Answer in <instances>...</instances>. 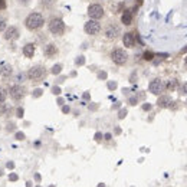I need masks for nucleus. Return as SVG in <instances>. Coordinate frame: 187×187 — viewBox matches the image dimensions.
<instances>
[{"instance_id":"nucleus-31","label":"nucleus","mask_w":187,"mask_h":187,"mask_svg":"<svg viewBox=\"0 0 187 187\" xmlns=\"http://www.w3.org/2000/svg\"><path fill=\"white\" fill-rule=\"evenodd\" d=\"M42 92H43L42 89H35V91H33V97H35V98H38V97H42Z\"/></svg>"},{"instance_id":"nucleus-35","label":"nucleus","mask_w":187,"mask_h":187,"mask_svg":"<svg viewBox=\"0 0 187 187\" xmlns=\"http://www.w3.org/2000/svg\"><path fill=\"white\" fill-rule=\"evenodd\" d=\"M42 3H43L45 6H50L55 3V0H42Z\"/></svg>"},{"instance_id":"nucleus-1","label":"nucleus","mask_w":187,"mask_h":187,"mask_svg":"<svg viewBox=\"0 0 187 187\" xmlns=\"http://www.w3.org/2000/svg\"><path fill=\"white\" fill-rule=\"evenodd\" d=\"M25 28L28 29V30H39V29L43 28L45 25V16L40 13V12H32V13H29L28 16L25 17Z\"/></svg>"},{"instance_id":"nucleus-16","label":"nucleus","mask_w":187,"mask_h":187,"mask_svg":"<svg viewBox=\"0 0 187 187\" xmlns=\"http://www.w3.org/2000/svg\"><path fill=\"white\" fill-rule=\"evenodd\" d=\"M132 12L131 10H125L124 13L121 15V23L122 25H125V26H130L132 23Z\"/></svg>"},{"instance_id":"nucleus-46","label":"nucleus","mask_w":187,"mask_h":187,"mask_svg":"<svg viewBox=\"0 0 187 187\" xmlns=\"http://www.w3.org/2000/svg\"><path fill=\"white\" fill-rule=\"evenodd\" d=\"M36 187H40V186H36Z\"/></svg>"},{"instance_id":"nucleus-38","label":"nucleus","mask_w":187,"mask_h":187,"mask_svg":"<svg viewBox=\"0 0 187 187\" xmlns=\"http://www.w3.org/2000/svg\"><path fill=\"white\" fill-rule=\"evenodd\" d=\"M101 140H102V134H101V132H97V134H95V141H101Z\"/></svg>"},{"instance_id":"nucleus-45","label":"nucleus","mask_w":187,"mask_h":187,"mask_svg":"<svg viewBox=\"0 0 187 187\" xmlns=\"http://www.w3.org/2000/svg\"><path fill=\"white\" fill-rule=\"evenodd\" d=\"M184 65H186V68H187V58H186V62H184Z\"/></svg>"},{"instance_id":"nucleus-3","label":"nucleus","mask_w":187,"mask_h":187,"mask_svg":"<svg viewBox=\"0 0 187 187\" xmlns=\"http://www.w3.org/2000/svg\"><path fill=\"white\" fill-rule=\"evenodd\" d=\"M26 75H28V79H30L33 82H38V81H42L46 76V69L42 65H35L26 72Z\"/></svg>"},{"instance_id":"nucleus-9","label":"nucleus","mask_w":187,"mask_h":187,"mask_svg":"<svg viewBox=\"0 0 187 187\" xmlns=\"http://www.w3.org/2000/svg\"><path fill=\"white\" fill-rule=\"evenodd\" d=\"M164 89H165L164 82H163V79H160V78L153 79V81L150 82V85H148V91L153 93V95H161Z\"/></svg>"},{"instance_id":"nucleus-13","label":"nucleus","mask_w":187,"mask_h":187,"mask_svg":"<svg viewBox=\"0 0 187 187\" xmlns=\"http://www.w3.org/2000/svg\"><path fill=\"white\" fill-rule=\"evenodd\" d=\"M12 73H13V66L10 63H3V65L0 66V76L3 78V79L10 78Z\"/></svg>"},{"instance_id":"nucleus-10","label":"nucleus","mask_w":187,"mask_h":187,"mask_svg":"<svg viewBox=\"0 0 187 187\" xmlns=\"http://www.w3.org/2000/svg\"><path fill=\"white\" fill-rule=\"evenodd\" d=\"M19 36H20V30H19V28L17 26H7V28L3 30V38H5V40H16V39H19Z\"/></svg>"},{"instance_id":"nucleus-30","label":"nucleus","mask_w":187,"mask_h":187,"mask_svg":"<svg viewBox=\"0 0 187 187\" xmlns=\"http://www.w3.org/2000/svg\"><path fill=\"white\" fill-rule=\"evenodd\" d=\"M16 117H17V118H22V117H23V108H22V107H19V108L16 110Z\"/></svg>"},{"instance_id":"nucleus-14","label":"nucleus","mask_w":187,"mask_h":187,"mask_svg":"<svg viewBox=\"0 0 187 187\" xmlns=\"http://www.w3.org/2000/svg\"><path fill=\"white\" fill-rule=\"evenodd\" d=\"M157 105L160 108H170L171 107V98L168 95H158V99H157Z\"/></svg>"},{"instance_id":"nucleus-25","label":"nucleus","mask_w":187,"mask_h":187,"mask_svg":"<svg viewBox=\"0 0 187 187\" xmlns=\"http://www.w3.org/2000/svg\"><path fill=\"white\" fill-rule=\"evenodd\" d=\"M16 130V124L15 122H7V125H6V132H12Z\"/></svg>"},{"instance_id":"nucleus-22","label":"nucleus","mask_w":187,"mask_h":187,"mask_svg":"<svg viewBox=\"0 0 187 187\" xmlns=\"http://www.w3.org/2000/svg\"><path fill=\"white\" fill-rule=\"evenodd\" d=\"M6 98H7V92H6L5 88L0 87V104H3V102L6 101Z\"/></svg>"},{"instance_id":"nucleus-20","label":"nucleus","mask_w":187,"mask_h":187,"mask_svg":"<svg viewBox=\"0 0 187 187\" xmlns=\"http://www.w3.org/2000/svg\"><path fill=\"white\" fill-rule=\"evenodd\" d=\"M26 78H28V75H26V73H23V72H19V73L16 75V78H15V79H16V83H22V82H25V79H26Z\"/></svg>"},{"instance_id":"nucleus-29","label":"nucleus","mask_w":187,"mask_h":187,"mask_svg":"<svg viewBox=\"0 0 187 187\" xmlns=\"http://www.w3.org/2000/svg\"><path fill=\"white\" fill-rule=\"evenodd\" d=\"M125 115H127V110H125V108H124V110H121L120 112H118V118H120V120L125 118Z\"/></svg>"},{"instance_id":"nucleus-4","label":"nucleus","mask_w":187,"mask_h":187,"mask_svg":"<svg viewBox=\"0 0 187 187\" xmlns=\"http://www.w3.org/2000/svg\"><path fill=\"white\" fill-rule=\"evenodd\" d=\"M111 61L118 66L125 65L127 61H128V53H127V50L122 49V48L112 49V52H111Z\"/></svg>"},{"instance_id":"nucleus-6","label":"nucleus","mask_w":187,"mask_h":187,"mask_svg":"<svg viewBox=\"0 0 187 187\" xmlns=\"http://www.w3.org/2000/svg\"><path fill=\"white\" fill-rule=\"evenodd\" d=\"M7 93H9V97H10L15 102H19V101H22V99L25 98V95H26V88L22 87L20 83H15V85H12L10 88H9Z\"/></svg>"},{"instance_id":"nucleus-26","label":"nucleus","mask_w":187,"mask_h":187,"mask_svg":"<svg viewBox=\"0 0 187 187\" xmlns=\"http://www.w3.org/2000/svg\"><path fill=\"white\" fill-rule=\"evenodd\" d=\"M177 89H178V93H180V95H187V82L183 83L182 87L177 88Z\"/></svg>"},{"instance_id":"nucleus-8","label":"nucleus","mask_w":187,"mask_h":187,"mask_svg":"<svg viewBox=\"0 0 187 187\" xmlns=\"http://www.w3.org/2000/svg\"><path fill=\"white\" fill-rule=\"evenodd\" d=\"M105 15L104 7L99 5V3H91L88 6V16L89 19H93V20H99L102 19Z\"/></svg>"},{"instance_id":"nucleus-41","label":"nucleus","mask_w":187,"mask_h":187,"mask_svg":"<svg viewBox=\"0 0 187 187\" xmlns=\"http://www.w3.org/2000/svg\"><path fill=\"white\" fill-rule=\"evenodd\" d=\"M62 111H63L65 114H68V112H69V107H62Z\"/></svg>"},{"instance_id":"nucleus-5","label":"nucleus","mask_w":187,"mask_h":187,"mask_svg":"<svg viewBox=\"0 0 187 187\" xmlns=\"http://www.w3.org/2000/svg\"><path fill=\"white\" fill-rule=\"evenodd\" d=\"M121 35V26L115 22H110L104 29V36L110 40H114V39L120 38Z\"/></svg>"},{"instance_id":"nucleus-7","label":"nucleus","mask_w":187,"mask_h":187,"mask_svg":"<svg viewBox=\"0 0 187 187\" xmlns=\"http://www.w3.org/2000/svg\"><path fill=\"white\" fill-rule=\"evenodd\" d=\"M101 29H102V26H101L99 20H93V19H89L88 22L83 25V30H85V33L89 35V36H97V35H99Z\"/></svg>"},{"instance_id":"nucleus-39","label":"nucleus","mask_w":187,"mask_h":187,"mask_svg":"<svg viewBox=\"0 0 187 187\" xmlns=\"http://www.w3.org/2000/svg\"><path fill=\"white\" fill-rule=\"evenodd\" d=\"M98 78H99V79H105V78H107V73H105V72H99Z\"/></svg>"},{"instance_id":"nucleus-19","label":"nucleus","mask_w":187,"mask_h":187,"mask_svg":"<svg viewBox=\"0 0 187 187\" xmlns=\"http://www.w3.org/2000/svg\"><path fill=\"white\" fill-rule=\"evenodd\" d=\"M50 72H52V75H59L62 72V65L61 63H56V65L52 66V69H50Z\"/></svg>"},{"instance_id":"nucleus-18","label":"nucleus","mask_w":187,"mask_h":187,"mask_svg":"<svg viewBox=\"0 0 187 187\" xmlns=\"http://www.w3.org/2000/svg\"><path fill=\"white\" fill-rule=\"evenodd\" d=\"M12 114V107L9 104H0V117H10Z\"/></svg>"},{"instance_id":"nucleus-24","label":"nucleus","mask_w":187,"mask_h":187,"mask_svg":"<svg viewBox=\"0 0 187 187\" xmlns=\"http://www.w3.org/2000/svg\"><path fill=\"white\" fill-rule=\"evenodd\" d=\"M154 58H157V59H153L154 65H158V62H161L163 59H165V58H167V55H165V53H161V55H154Z\"/></svg>"},{"instance_id":"nucleus-15","label":"nucleus","mask_w":187,"mask_h":187,"mask_svg":"<svg viewBox=\"0 0 187 187\" xmlns=\"http://www.w3.org/2000/svg\"><path fill=\"white\" fill-rule=\"evenodd\" d=\"M35 50H36V48H35V45L33 43H26L25 46H23V56L25 58H33V55H35Z\"/></svg>"},{"instance_id":"nucleus-33","label":"nucleus","mask_w":187,"mask_h":187,"mask_svg":"<svg viewBox=\"0 0 187 187\" xmlns=\"http://www.w3.org/2000/svg\"><path fill=\"white\" fill-rule=\"evenodd\" d=\"M108 88H110L111 91L117 89V82H112V81H110V82H108Z\"/></svg>"},{"instance_id":"nucleus-2","label":"nucleus","mask_w":187,"mask_h":187,"mask_svg":"<svg viewBox=\"0 0 187 187\" xmlns=\"http://www.w3.org/2000/svg\"><path fill=\"white\" fill-rule=\"evenodd\" d=\"M48 30L49 33H52L53 36H62L66 30V26H65V22L62 20L61 17H50L49 22H48Z\"/></svg>"},{"instance_id":"nucleus-11","label":"nucleus","mask_w":187,"mask_h":187,"mask_svg":"<svg viewBox=\"0 0 187 187\" xmlns=\"http://www.w3.org/2000/svg\"><path fill=\"white\" fill-rule=\"evenodd\" d=\"M135 42H137V36L134 32H127L122 35V43L125 48H134Z\"/></svg>"},{"instance_id":"nucleus-34","label":"nucleus","mask_w":187,"mask_h":187,"mask_svg":"<svg viewBox=\"0 0 187 187\" xmlns=\"http://www.w3.org/2000/svg\"><path fill=\"white\" fill-rule=\"evenodd\" d=\"M16 140H19V141L25 140V134L23 132H16Z\"/></svg>"},{"instance_id":"nucleus-23","label":"nucleus","mask_w":187,"mask_h":187,"mask_svg":"<svg viewBox=\"0 0 187 187\" xmlns=\"http://www.w3.org/2000/svg\"><path fill=\"white\" fill-rule=\"evenodd\" d=\"M6 28H7V20H6L5 17L0 15V32H3Z\"/></svg>"},{"instance_id":"nucleus-21","label":"nucleus","mask_w":187,"mask_h":187,"mask_svg":"<svg viewBox=\"0 0 187 187\" xmlns=\"http://www.w3.org/2000/svg\"><path fill=\"white\" fill-rule=\"evenodd\" d=\"M154 52H151V50H145L144 52V55H143V58L145 59V61H153L154 59Z\"/></svg>"},{"instance_id":"nucleus-43","label":"nucleus","mask_w":187,"mask_h":187,"mask_svg":"<svg viewBox=\"0 0 187 187\" xmlns=\"http://www.w3.org/2000/svg\"><path fill=\"white\" fill-rule=\"evenodd\" d=\"M186 52H187V46L184 48V49H182V53H186Z\"/></svg>"},{"instance_id":"nucleus-27","label":"nucleus","mask_w":187,"mask_h":187,"mask_svg":"<svg viewBox=\"0 0 187 187\" xmlns=\"http://www.w3.org/2000/svg\"><path fill=\"white\" fill-rule=\"evenodd\" d=\"M128 102H130V105H137V104H138L137 95H135V97H131V98L128 99Z\"/></svg>"},{"instance_id":"nucleus-12","label":"nucleus","mask_w":187,"mask_h":187,"mask_svg":"<svg viewBox=\"0 0 187 187\" xmlns=\"http://www.w3.org/2000/svg\"><path fill=\"white\" fill-rule=\"evenodd\" d=\"M43 53L46 58H53L58 55V46L55 43H48L43 48Z\"/></svg>"},{"instance_id":"nucleus-36","label":"nucleus","mask_w":187,"mask_h":187,"mask_svg":"<svg viewBox=\"0 0 187 187\" xmlns=\"http://www.w3.org/2000/svg\"><path fill=\"white\" fill-rule=\"evenodd\" d=\"M52 92L55 93V95H59V93H61V88H59V87H53V88H52Z\"/></svg>"},{"instance_id":"nucleus-17","label":"nucleus","mask_w":187,"mask_h":187,"mask_svg":"<svg viewBox=\"0 0 187 187\" xmlns=\"http://www.w3.org/2000/svg\"><path fill=\"white\" fill-rule=\"evenodd\" d=\"M164 87L167 91H170V92H174L177 88H178V81H177L176 78H173V79H168L167 83H164Z\"/></svg>"},{"instance_id":"nucleus-37","label":"nucleus","mask_w":187,"mask_h":187,"mask_svg":"<svg viewBox=\"0 0 187 187\" xmlns=\"http://www.w3.org/2000/svg\"><path fill=\"white\" fill-rule=\"evenodd\" d=\"M17 178H19V177H17V174H15V173H13V174H10V176H9V180H10V182H16Z\"/></svg>"},{"instance_id":"nucleus-42","label":"nucleus","mask_w":187,"mask_h":187,"mask_svg":"<svg viewBox=\"0 0 187 187\" xmlns=\"http://www.w3.org/2000/svg\"><path fill=\"white\" fill-rule=\"evenodd\" d=\"M13 167H15V164H13V163H7V168H13Z\"/></svg>"},{"instance_id":"nucleus-44","label":"nucleus","mask_w":187,"mask_h":187,"mask_svg":"<svg viewBox=\"0 0 187 187\" xmlns=\"http://www.w3.org/2000/svg\"><path fill=\"white\" fill-rule=\"evenodd\" d=\"M26 187H32V183H29V182H28V183H26Z\"/></svg>"},{"instance_id":"nucleus-32","label":"nucleus","mask_w":187,"mask_h":187,"mask_svg":"<svg viewBox=\"0 0 187 187\" xmlns=\"http://www.w3.org/2000/svg\"><path fill=\"white\" fill-rule=\"evenodd\" d=\"M7 9V3L6 0H0V10H6Z\"/></svg>"},{"instance_id":"nucleus-40","label":"nucleus","mask_w":187,"mask_h":187,"mask_svg":"<svg viewBox=\"0 0 187 187\" xmlns=\"http://www.w3.org/2000/svg\"><path fill=\"white\" fill-rule=\"evenodd\" d=\"M143 110L144 111H150V110H151V105H150V104H144L143 105Z\"/></svg>"},{"instance_id":"nucleus-28","label":"nucleus","mask_w":187,"mask_h":187,"mask_svg":"<svg viewBox=\"0 0 187 187\" xmlns=\"http://www.w3.org/2000/svg\"><path fill=\"white\" fill-rule=\"evenodd\" d=\"M75 63H76V65H83V63H85V58H83V56H78V59L75 61Z\"/></svg>"}]
</instances>
